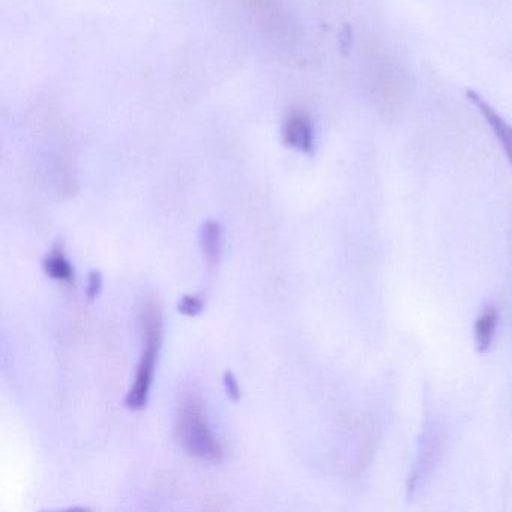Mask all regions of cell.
I'll use <instances>...</instances> for the list:
<instances>
[{"instance_id": "cell-3", "label": "cell", "mask_w": 512, "mask_h": 512, "mask_svg": "<svg viewBox=\"0 0 512 512\" xmlns=\"http://www.w3.org/2000/svg\"><path fill=\"white\" fill-rule=\"evenodd\" d=\"M440 454V439L434 428H425L419 445L418 460L409 479V491L415 493L430 478Z\"/></svg>"}, {"instance_id": "cell-5", "label": "cell", "mask_w": 512, "mask_h": 512, "mask_svg": "<svg viewBox=\"0 0 512 512\" xmlns=\"http://www.w3.org/2000/svg\"><path fill=\"white\" fill-rule=\"evenodd\" d=\"M283 139L289 148L302 154H311L314 151V128L307 116H289L284 122Z\"/></svg>"}, {"instance_id": "cell-7", "label": "cell", "mask_w": 512, "mask_h": 512, "mask_svg": "<svg viewBox=\"0 0 512 512\" xmlns=\"http://www.w3.org/2000/svg\"><path fill=\"white\" fill-rule=\"evenodd\" d=\"M43 269L47 277L59 281V283L71 286V284H74V281H76L74 266L71 265L70 260H68L64 247H62L61 244H56L55 247L49 251V254L44 257Z\"/></svg>"}, {"instance_id": "cell-6", "label": "cell", "mask_w": 512, "mask_h": 512, "mask_svg": "<svg viewBox=\"0 0 512 512\" xmlns=\"http://www.w3.org/2000/svg\"><path fill=\"white\" fill-rule=\"evenodd\" d=\"M200 248L209 268H217L223 256V227L218 221L208 220L200 229Z\"/></svg>"}, {"instance_id": "cell-2", "label": "cell", "mask_w": 512, "mask_h": 512, "mask_svg": "<svg viewBox=\"0 0 512 512\" xmlns=\"http://www.w3.org/2000/svg\"><path fill=\"white\" fill-rule=\"evenodd\" d=\"M175 437L190 457L199 461H220L224 451L212 433L203 401L190 394L182 400L175 418Z\"/></svg>"}, {"instance_id": "cell-8", "label": "cell", "mask_w": 512, "mask_h": 512, "mask_svg": "<svg viewBox=\"0 0 512 512\" xmlns=\"http://www.w3.org/2000/svg\"><path fill=\"white\" fill-rule=\"evenodd\" d=\"M497 314L496 308L493 305H488L479 314L475 322V344L479 353H485L490 350L491 343H493L494 331H496Z\"/></svg>"}, {"instance_id": "cell-9", "label": "cell", "mask_w": 512, "mask_h": 512, "mask_svg": "<svg viewBox=\"0 0 512 512\" xmlns=\"http://www.w3.org/2000/svg\"><path fill=\"white\" fill-rule=\"evenodd\" d=\"M179 313L187 317H196L205 310V301L200 296L185 295L178 304Z\"/></svg>"}, {"instance_id": "cell-10", "label": "cell", "mask_w": 512, "mask_h": 512, "mask_svg": "<svg viewBox=\"0 0 512 512\" xmlns=\"http://www.w3.org/2000/svg\"><path fill=\"white\" fill-rule=\"evenodd\" d=\"M101 289H103V275H101V272H89L88 286H86V296H88L89 301H95L100 296Z\"/></svg>"}, {"instance_id": "cell-1", "label": "cell", "mask_w": 512, "mask_h": 512, "mask_svg": "<svg viewBox=\"0 0 512 512\" xmlns=\"http://www.w3.org/2000/svg\"><path fill=\"white\" fill-rule=\"evenodd\" d=\"M140 325H142L143 334L142 358H140L133 385L125 397V406L133 412H140L148 406L158 356L163 346V310H161L160 301L154 296H149L140 310Z\"/></svg>"}, {"instance_id": "cell-4", "label": "cell", "mask_w": 512, "mask_h": 512, "mask_svg": "<svg viewBox=\"0 0 512 512\" xmlns=\"http://www.w3.org/2000/svg\"><path fill=\"white\" fill-rule=\"evenodd\" d=\"M467 100L473 104L481 113L484 121L487 122L488 127L493 131L494 137L499 140L502 145L503 152L508 158L509 164L512 166V125H509L481 95L476 94L475 91L466 92Z\"/></svg>"}, {"instance_id": "cell-11", "label": "cell", "mask_w": 512, "mask_h": 512, "mask_svg": "<svg viewBox=\"0 0 512 512\" xmlns=\"http://www.w3.org/2000/svg\"><path fill=\"white\" fill-rule=\"evenodd\" d=\"M223 382L230 400L238 403V401L241 400V388H239L238 380L233 376L232 371H226V373H224Z\"/></svg>"}]
</instances>
